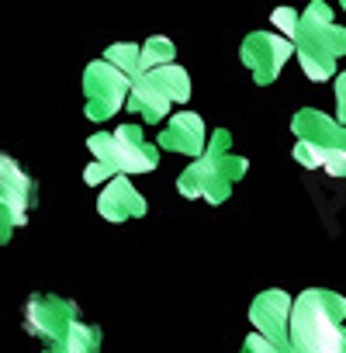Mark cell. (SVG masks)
<instances>
[{
  "label": "cell",
  "instance_id": "6da1fadb",
  "mask_svg": "<svg viewBox=\"0 0 346 353\" xmlns=\"http://www.w3.org/2000/svg\"><path fill=\"white\" fill-rule=\"evenodd\" d=\"M287 353H346V298L308 288L291 301Z\"/></svg>",
  "mask_w": 346,
  "mask_h": 353
},
{
  "label": "cell",
  "instance_id": "7a4b0ae2",
  "mask_svg": "<svg viewBox=\"0 0 346 353\" xmlns=\"http://www.w3.org/2000/svg\"><path fill=\"white\" fill-rule=\"evenodd\" d=\"M291 49L308 80H332L339 73L336 63L346 56V28L336 25L332 11L322 0H312L305 11H298V32L291 39Z\"/></svg>",
  "mask_w": 346,
  "mask_h": 353
},
{
  "label": "cell",
  "instance_id": "3957f363",
  "mask_svg": "<svg viewBox=\"0 0 346 353\" xmlns=\"http://www.w3.org/2000/svg\"><path fill=\"white\" fill-rule=\"evenodd\" d=\"M87 149L94 152V163H101L111 176L149 173L159 163V149L145 142L142 125H135V121L118 125L114 132H94L87 139Z\"/></svg>",
  "mask_w": 346,
  "mask_h": 353
},
{
  "label": "cell",
  "instance_id": "277c9868",
  "mask_svg": "<svg viewBox=\"0 0 346 353\" xmlns=\"http://www.w3.org/2000/svg\"><path fill=\"white\" fill-rule=\"evenodd\" d=\"M250 170V159L246 156H236V152H225V156H208L201 152L181 176H177V191L191 201H208V205H222L232 188L246 176Z\"/></svg>",
  "mask_w": 346,
  "mask_h": 353
},
{
  "label": "cell",
  "instance_id": "5b68a950",
  "mask_svg": "<svg viewBox=\"0 0 346 353\" xmlns=\"http://www.w3.org/2000/svg\"><path fill=\"white\" fill-rule=\"evenodd\" d=\"M128 87H132V80L121 70H114L108 59H94L83 70V108H87V118L90 121H111L125 108Z\"/></svg>",
  "mask_w": 346,
  "mask_h": 353
},
{
  "label": "cell",
  "instance_id": "8992f818",
  "mask_svg": "<svg viewBox=\"0 0 346 353\" xmlns=\"http://www.w3.org/2000/svg\"><path fill=\"white\" fill-rule=\"evenodd\" d=\"M35 205V181L21 163L0 152V243H8L18 225L28 222Z\"/></svg>",
  "mask_w": 346,
  "mask_h": 353
},
{
  "label": "cell",
  "instance_id": "52a82bcc",
  "mask_svg": "<svg viewBox=\"0 0 346 353\" xmlns=\"http://www.w3.org/2000/svg\"><path fill=\"white\" fill-rule=\"evenodd\" d=\"M77 319H80L77 301H66L59 294H32L25 305V329L49 346H56L63 332L70 329V322Z\"/></svg>",
  "mask_w": 346,
  "mask_h": 353
},
{
  "label": "cell",
  "instance_id": "ba28073f",
  "mask_svg": "<svg viewBox=\"0 0 346 353\" xmlns=\"http://www.w3.org/2000/svg\"><path fill=\"white\" fill-rule=\"evenodd\" d=\"M291 52H294L291 42L284 35H277V32H253V35H246V42L239 49L243 66L253 73V80L260 87H267V83H274L281 77V70L291 59Z\"/></svg>",
  "mask_w": 346,
  "mask_h": 353
},
{
  "label": "cell",
  "instance_id": "9c48e42d",
  "mask_svg": "<svg viewBox=\"0 0 346 353\" xmlns=\"http://www.w3.org/2000/svg\"><path fill=\"white\" fill-rule=\"evenodd\" d=\"M208 142V128L201 121V114L194 111H177L173 118H166V125L159 128L156 149L166 152H184V156H201Z\"/></svg>",
  "mask_w": 346,
  "mask_h": 353
},
{
  "label": "cell",
  "instance_id": "30bf717a",
  "mask_svg": "<svg viewBox=\"0 0 346 353\" xmlns=\"http://www.w3.org/2000/svg\"><path fill=\"white\" fill-rule=\"evenodd\" d=\"M291 301H294V298H291L287 291H281V288L256 294L253 305H250V322L256 325V332L267 336V339H274V343H281V346H287V315H291Z\"/></svg>",
  "mask_w": 346,
  "mask_h": 353
},
{
  "label": "cell",
  "instance_id": "8fae6325",
  "mask_svg": "<svg viewBox=\"0 0 346 353\" xmlns=\"http://www.w3.org/2000/svg\"><path fill=\"white\" fill-rule=\"evenodd\" d=\"M97 212L108 222H132L145 215V198L135 191V184L128 176H111L108 188L97 198Z\"/></svg>",
  "mask_w": 346,
  "mask_h": 353
},
{
  "label": "cell",
  "instance_id": "7c38bea8",
  "mask_svg": "<svg viewBox=\"0 0 346 353\" xmlns=\"http://www.w3.org/2000/svg\"><path fill=\"white\" fill-rule=\"evenodd\" d=\"M291 132L298 142H312V145H339L346 149V125H339L336 118L322 114L318 108H301L291 118Z\"/></svg>",
  "mask_w": 346,
  "mask_h": 353
},
{
  "label": "cell",
  "instance_id": "4fadbf2b",
  "mask_svg": "<svg viewBox=\"0 0 346 353\" xmlns=\"http://www.w3.org/2000/svg\"><path fill=\"white\" fill-rule=\"evenodd\" d=\"M125 108L132 111V114H139V118H145V121H163L166 114H170V97L145 77V73H139L135 80H132V87H128V97H125Z\"/></svg>",
  "mask_w": 346,
  "mask_h": 353
},
{
  "label": "cell",
  "instance_id": "5bb4252c",
  "mask_svg": "<svg viewBox=\"0 0 346 353\" xmlns=\"http://www.w3.org/2000/svg\"><path fill=\"white\" fill-rule=\"evenodd\" d=\"M145 77L170 97V104H184L191 97V77L184 66L177 63H166V66H156V70H145Z\"/></svg>",
  "mask_w": 346,
  "mask_h": 353
},
{
  "label": "cell",
  "instance_id": "9a60e30c",
  "mask_svg": "<svg viewBox=\"0 0 346 353\" xmlns=\"http://www.w3.org/2000/svg\"><path fill=\"white\" fill-rule=\"evenodd\" d=\"M101 339H104L101 325H94L87 319H77V322H70V329L63 332L56 350L59 353H101Z\"/></svg>",
  "mask_w": 346,
  "mask_h": 353
},
{
  "label": "cell",
  "instance_id": "2e32d148",
  "mask_svg": "<svg viewBox=\"0 0 346 353\" xmlns=\"http://www.w3.org/2000/svg\"><path fill=\"white\" fill-rule=\"evenodd\" d=\"M173 59H177V49H173V42L163 39V35H152V39H145L139 46V73L156 70V66H166Z\"/></svg>",
  "mask_w": 346,
  "mask_h": 353
},
{
  "label": "cell",
  "instance_id": "e0dca14e",
  "mask_svg": "<svg viewBox=\"0 0 346 353\" xmlns=\"http://www.w3.org/2000/svg\"><path fill=\"white\" fill-rule=\"evenodd\" d=\"M104 59H108L114 70H121L128 80L139 77V46H132V42H118V46H111V49L104 52Z\"/></svg>",
  "mask_w": 346,
  "mask_h": 353
},
{
  "label": "cell",
  "instance_id": "ac0fdd59",
  "mask_svg": "<svg viewBox=\"0 0 346 353\" xmlns=\"http://www.w3.org/2000/svg\"><path fill=\"white\" fill-rule=\"evenodd\" d=\"M239 353H287V346H281V343H274V339L253 332V336L243 339V350H239Z\"/></svg>",
  "mask_w": 346,
  "mask_h": 353
},
{
  "label": "cell",
  "instance_id": "d6986e66",
  "mask_svg": "<svg viewBox=\"0 0 346 353\" xmlns=\"http://www.w3.org/2000/svg\"><path fill=\"white\" fill-rule=\"evenodd\" d=\"M274 25H277L281 35L291 42L294 32H298V11H291V8H277V11H274Z\"/></svg>",
  "mask_w": 346,
  "mask_h": 353
},
{
  "label": "cell",
  "instance_id": "ffe728a7",
  "mask_svg": "<svg viewBox=\"0 0 346 353\" xmlns=\"http://www.w3.org/2000/svg\"><path fill=\"white\" fill-rule=\"evenodd\" d=\"M336 121L346 125V73H336Z\"/></svg>",
  "mask_w": 346,
  "mask_h": 353
},
{
  "label": "cell",
  "instance_id": "44dd1931",
  "mask_svg": "<svg viewBox=\"0 0 346 353\" xmlns=\"http://www.w3.org/2000/svg\"><path fill=\"white\" fill-rule=\"evenodd\" d=\"M104 181H111V173L101 166V163H90L87 170H83V184H90V188H97V184H104Z\"/></svg>",
  "mask_w": 346,
  "mask_h": 353
},
{
  "label": "cell",
  "instance_id": "7402d4cb",
  "mask_svg": "<svg viewBox=\"0 0 346 353\" xmlns=\"http://www.w3.org/2000/svg\"><path fill=\"white\" fill-rule=\"evenodd\" d=\"M42 353H59V350H56V346H49V350H42Z\"/></svg>",
  "mask_w": 346,
  "mask_h": 353
},
{
  "label": "cell",
  "instance_id": "603a6c76",
  "mask_svg": "<svg viewBox=\"0 0 346 353\" xmlns=\"http://www.w3.org/2000/svg\"><path fill=\"white\" fill-rule=\"evenodd\" d=\"M339 4H343V11H346V0H339Z\"/></svg>",
  "mask_w": 346,
  "mask_h": 353
}]
</instances>
